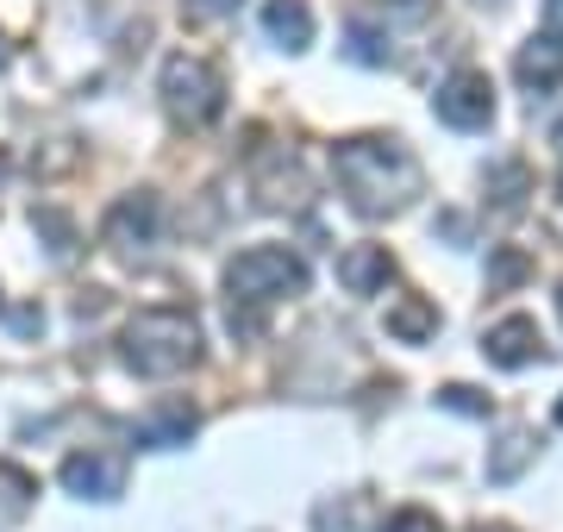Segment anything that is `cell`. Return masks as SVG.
<instances>
[{
  "label": "cell",
  "mask_w": 563,
  "mask_h": 532,
  "mask_svg": "<svg viewBox=\"0 0 563 532\" xmlns=\"http://www.w3.org/2000/svg\"><path fill=\"white\" fill-rule=\"evenodd\" d=\"M157 95H163V107H169V120L176 125H213L225 113L220 69H213L207 57H188V51H176V57L163 63Z\"/></svg>",
  "instance_id": "cell-4"
},
{
  "label": "cell",
  "mask_w": 563,
  "mask_h": 532,
  "mask_svg": "<svg viewBox=\"0 0 563 532\" xmlns=\"http://www.w3.org/2000/svg\"><path fill=\"white\" fill-rule=\"evenodd\" d=\"M120 357L144 383H176L201 364V320L188 308H139L120 332Z\"/></svg>",
  "instance_id": "cell-2"
},
{
  "label": "cell",
  "mask_w": 563,
  "mask_h": 532,
  "mask_svg": "<svg viewBox=\"0 0 563 532\" xmlns=\"http://www.w3.org/2000/svg\"><path fill=\"white\" fill-rule=\"evenodd\" d=\"M383 532H444L439 527V513H426V508H401V513H388Z\"/></svg>",
  "instance_id": "cell-21"
},
{
  "label": "cell",
  "mask_w": 563,
  "mask_h": 532,
  "mask_svg": "<svg viewBox=\"0 0 563 532\" xmlns=\"http://www.w3.org/2000/svg\"><path fill=\"white\" fill-rule=\"evenodd\" d=\"M339 282L351 288V295H383V288L395 282V257H388V245H351L339 257Z\"/></svg>",
  "instance_id": "cell-10"
},
{
  "label": "cell",
  "mask_w": 563,
  "mask_h": 532,
  "mask_svg": "<svg viewBox=\"0 0 563 532\" xmlns=\"http://www.w3.org/2000/svg\"><path fill=\"white\" fill-rule=\"evenodd\" d=\"M514 76H520L532 95H544V88H563V44H558V38L520 44V57H514Z\"/></svg>",
  "instance_id": "cell-12"
},
{
  "label": "cell",
  "mask_w": 563,
  "mask_h": 532,
  "mask_svg": "<svg viewBox=\"0 0 563 532\" xmlns=\"http://www.w3.org/2000/svg\"><path fill=\"white\" fill-rule=\"evenodd\" d=\"M201 20H220V13H239V0H188Z\"/></svg>",
  "instance_id": "cell-23"
},
{
  "label": "cell",
  "mask_w": 563,
  "mask_h": 532,
  "mask_svg": "<svg viewBox=\"0 0 563 532\" xmlns=\"http://www.w3.org/2000/svg\"><path fill=\"white\" fill-rule=\"evenodd\" d=\"M558 313H563V288H558Z\"/></svg>",
  "instance_id": "cell-31"
},
{
  "label": "cell",
  "mask_w": 563,
  "mask_h": 532,
  "mask_svg": "<svg viewBox=\"0 0 563 532\" xmlns=\"http://www.w3.org/2000/svg\"><path fill=\"white\" fill-rule=\"evenodd\" d=\"M544 32L563 44V0H544Z\"/></svg>",
  "instance_id": "cell-24"
},
{
  "label": "cell",
  "mask_w": 563,
  "mask_h": 532,
  "mask_svg": "<svg viewBox=\"0 0 563 532\" xmlns=\"http://www.w3.org/2000/svg\"><path fill=\"white\" fill-rule=\"evenodd\" d=\"M551 138H558V151H563V120H558V132H551Z\"/></svg>",
  "instance_id": "cell-29"
},
{
  "label": "cell",
  "mask_w": 563,
  "mask_h": 532,
  "mask_svg": "<svg viewBox=\"0 0 563 532\" xmlns=\"http://www.w3.org/2000/svg\"><path fill=\"white\" fill-rule=\"evenodd\" d=\"M558 426H563V395H558Z\"/></svg>",
  "instance_id": "cell-30"
},
{
  "label": "cell",
  "mask_w": 563,
  "mask_h": 532,
  "mask_svg": "<svg viewBox=\"0 0 563 532\" xmlns=\"http://www.w3.org/2000/svg\"><path fill=\"white\" fill-rule=\"evenodd\" d=\"M7 63H13V44H7V32H0V69H7Z\"/></svg>",
  "instance_id": "cell-27"
},
{
  "label": "cell",
  "mask_w": 563,
  "mask_h": 532,
  "mask_svg": "<svg viewBox=\"0 0 563 532\" xmlns=\"http://www.w3.org/2000/svg\"><path fill=\"white\" fill-rule=\"evenodd\" d=\"M63 489L81 495V501H120L125 495V457L120 451H76L63 457Z\"/></svg>",
  "instance_id": "cell-7"
},
{
  "label": "cell",
  "mask_w": 563,
  "mask_h": 532,
  "mask_svg": "<svg viewBox=\"0 0 563 532\" xmlns=\"http://www.w3.org/2000/svg\"><path fill=\"white\" fill-rule=\"evenodd\" d=\"M476 532H520V527H476Z\"/></svg>",
  "instance_id": "cell-28"
},
{
  "label": "cell",
  "mask_w": 563,
  "mask_h": 532,
  "mask_svg": "<svg viewBox=\"0 0 563 532\" xmlns=\"http://www.w3.org/2000/svg\"><path fill=\"white\" fill-rule=\"evenodd\" d=\"M439 408H451V413H470V420H483L488 413V401L476 389H463V383H451V389H439Z\"/></svg>",
  "instance_id": "cell-20"
},
{
  "label": "cell",
  "mask_w": 563,
  "mask_h": 532,
  "mask_svg": "<svg viewBox=\"0 0 563 532\" xmlns=\"http://www.w3.org/2000/svg\"><path fill=\"white\" fill-rule=\"evenodd\" d=\"M38 326H44L38 308H20V313H13V332H38Z\"/></svg>",
  "instance_id": "cell-25"
},
{
  "label": "cell",
  "mask_w": 563,
  "mask_h": 532,
  "mask_svg": "<svg viewBox=\"0 0 563 532\" xmlns=\"http://www.w3.org/2000/svg\"><path fill=\"white\" fill-rule=\"evenodd\" d=\"M388 332H395L401 345H426V339L439 332V308H432L426 295H401V301L388 308Z\"/></svg>",
  "instance_id": "cell-15"
},
{
  "label": "cell",
  "mask_w": 563,
  "mask_h": 532,
  "mask_svg": "<svg viewBox=\"0 0 563 532\" xmlns=\"http://www.w3.org/2000/svg\"><path fill=\"white\" fill-rule=\"evenodd\" d=\"M432 113H439L451 132H483V125L495 120V82H488L483 69H457V76L439 82Z\"/></svg>",
  "instance_id": "cell-6"
},
{
  "label": "cell",
  "mask_w": 563,
  "mask_h": 532,
  "mask_svg": "<svg viewBox=\"0 0 563 532\" xmlns=\"http://www.w3.org/2000/svg\"><path fill=\"white\" fill-rule=\"evenodd\" d=\"M195 426H201V413L188 408V401H157L151 413L132 420V439H139L144 451H176V445L195 439Z\"/></svg>",
  "instance_id": "cell-9"
},
{
  "label": "cell",
  "mask_w": 563,
  "mask_h": 532,
  "mask_svg": "<svg viewBox=\"0 0 563 532\" xmlns=\"http://www.w3.org/2000/svg\"><path fill=\"white\" fill-rule=\"evenodd\" d=\"M351 57H357V63H388V44L357 20V25H351Z\"/></svg>",
  "instance_id": "cell-22"
},
{
  "label": "cell",
  "mask_w": 563,
  "mask_h": 532,
  "mask_svg": "<svg viewBox=\"0 0 563 532\" xmlns=\"http://www.w3.org/2000/svg\"><path fill=\"white\" fill-rule=\"evenodd\" d=\"M526 251H514V245H501L495 257H488V295H501V288H514V282H526Z\"/></svg>",
  "instance_id": "cell-18"
},
{
  "label": "cell",
  "mask_w": 563,
  "mask_h": 532,
  "mask_svg": "<svg viewBox=\"0 0 563 532\" xmlns=\"http://www.w3.org/2000/svg\"><path fill=\"white\" fill-rule=\"evenodd\" d=\"M520 188H526V169L520 164H507V169H495V176H488V195H495L501 207H520Z\"/></svg>",
  "instance_id": "cell-19"
},
{
  "label": "cell",
  "mask_w": 563,
  "mask_h": 532,
  "mask_svg": "<svg viewBox=\"0 0 563 532\" xmlns=\"http://www.w3.org/2000/svg\"><path fill=\"white\" fill-rule=\"evenodd\" d=\"M332 176H339L344 201L383 220V213H401L413 195H420V157L407 151L401 138H344L332 144Z\"/></svg>",
  "instance_id": "cell-1"
},
{
  "label": "cell",
  "mask_w": 563,
  "mask_h": 532,
  "mask_svg": "<svg viewBox=\"0 0 563 532\" xmlns=\"http://www.w3.org/2000/svg\"><path fill=\"white\" fill-rule=\"evenodd\" d=\"M307 288V264L288 245H251L225 264V295H232V313L239 308H269V301H288Z\"/></svg>",
  "instance_id": "cell-3"
},
{
  "label": "cell",
  "mask_w": 563,
  "mask_h": 532,
  "mask_svg": "<svg viewBox=\"0 0 563 532\" xmlns=\"http://www.w3.org/2000/svg\"><path fill=\"white\" fill-rule=\"evenodd\" d=\"M257 195H263V207H301L307 201V176H301V164H288V157H276V169L257 182Z\"/></svg>",
  "instance_id": "cell-17"
},
{
  "label": "cell",
  "mask_w": 563,
  "mask_h": 532,
  "mask_svg": "<svg viewBox=\"0 0 563 532\" xmlns=\"http://www.w3.org/2000/svg\"><path fill=\"white\" fill-rule=\"evenodd\" d=\"M157 232H163V201L151 195V188L120 195L113 213H107V225H101V239H107L113 257H144V251L157 245Z\"/></svg>",
  "instance_id": "cell-5"
},
{
  "label": "cell",
  "mask_w": 563,
  "mask_h": 532,
  "mask_svg": "<svg viewBox=\"0 0 563 532\" xmlns=\"http://www.w3.org/2000/svg\"><path fill=\"white\" fill-rule=\"evenodd\" d=\"M558 188H563V176H558Z\"/></svg>",
  "instance_id": "cell-32"
},
{
  "label": "cell",
  "mask_w": 563,
  "mask_h": 532,
  "mask_svg": "<svg viewBox=\"0 0 563 532\" xmlns=\"http://www.w3.org/2000/svg\"><path fill=\"white\" fill-rule=\"evenodd\" d=\"M263 32H269L282 51H307V44H313V7H307V0H269V7H263Z\"/></svg>",
  "instance_id": "cell-13"
},
{
  "label": "cell",
  "mask_w": 563,
  "mask_h": 532,
  "mask_svg": "<svg viewBox=\"0 0 563 532\" xmlns=\"http://www.w3.org/2000/svg\"><path fill=\"white\" fill-rule=\"evenodd\" d=\"M13 182V157H7V151H0V188Z\"/></svg>",
  "instance_id": "cell-26"
},
{
  "label": "cell",
  "mask_w": 563,
  "mask_h": 532,
  "mask_svg": "<svg viewBox=\"0 0 563 532\" xmlns=\"http://www.w3.org/2000/svg\"><path fill=\"white\" fill-rule=\"evenodd\" d=\"M483 357H488L495 369H526V364H539V357H544L539 320H526V313H507L501 326H488V332H483Z\"/></svg>",
  "instance_id": "cell-8"
},
{
  "label": "cell",
  "mask_w": 563,
  "mask_h": 532,
  "mask_svg": "<svg viewBox=\"0 0 563 532\" xmlns=\"http://www.w3.org/2000/svg\"><path fill=\"white\" fill-rule=\"evenodd\" d=\"M32 232L44 239V251H51L57 264H69V257H76V220H69L63 207H32Z\"/></svg>",
  "instance_id": "cell-16"
},
{
  "label": "cell",
  "mask_w": 563,
  "mask_h": 532,
  "mask_svg": "<svg viewBox=\"0 0 563 532\" xmlns=\"http://www.w3.org/2000/svg\"><path fill=\"white\" fill-rule=\"evenodd\" d=\"M313 532H383V508L376 495H332L313 508Z\"/></svg>",
  "instance_id": "cell-11"
},
{
  "label": "cell",
  "mask_w": 563,
  "mask_h": 532,
  "mask_svg": "<svg viewBox=\"0 0 563 532\" xmlns=\"http://www.w3.org/2000/svg\"><path fill=\"white\" fill-rule=\"evenodd\" d=\"M532 457H539V432L532 426H507L501 439L488 445V483H514Z\"/></svg>",
  "instance_id": "cell-14"
}]
</instances>
